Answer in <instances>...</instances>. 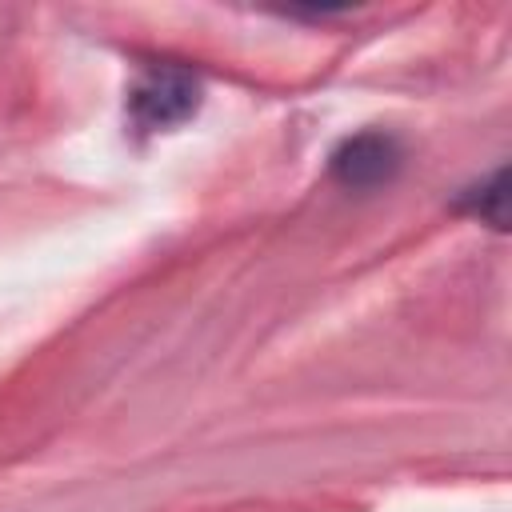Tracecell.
Here are the masks:
<instances>
[{
    "instance_id": "6da1fadb",
    "label": "cell",
    "mask_w": 512,
    "mask_h": 512,
    "mask_svg": "<svg viewBox=\"0 0 512 512\" xmlns=\"http://www.w3.org/2000/svg\"><path fill=\"white\" fill-rule=\"evenodd\" d=\"M200 108V80L192 68L156 60L144 64L128 88V116L144 132H164L184 124Z\"/></svg>"
},
{
    "instance_id": "7a4b0ae2",
    "label": "cell",
    "mask_w": 512,
    "mask_h": 512,
    "mask_svg": "<svg viewBox=\"0 0 512 512\" xmlns=\"http://www.w3.org/2000/svg\"><path fill=\"white\" fill-rule=\"evenodd\" d=\"M404 164V148L392 132H380V128H368V132H356V136H344L328 160L332 176L344 184V188H380L388 184Z\"/></svg>"
},
{
    "instance_id": "3957f363",
    "label": "cell",
    "mask_w": 512,
    "mask_h": 512,
    "mask_svg": "<svg viewBox=\"0 0 512 512\" xmlns=\"http://www.w3.org/2000/svg\"><path fill=\"white\" fill-rule=\"evenodd\" d=\"M460 208H464L468 216H476L480 224L504 228V224H508V192H504V168H496L492 176H484L480 184H472V188L460 196Z\"/></svg>"
}]
</instances>
